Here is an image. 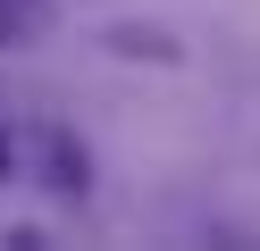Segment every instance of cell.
Here are the masks:
<instances>
[{
    "label": "cell",
    "mask_w": 260,
    "mask_h": 251,
    "mask_svg": "<svg viewBox=\"0 0 260 251\" xmlns=\"http://www.w3.org/2000/svg\"><path fill=\"white\" fill-rule=\"evenodd\" d=\"M51 25H59V9H51V0H0V50H25V42H42Z\"/></svg>",
    "instance_id": "2"
},
{
    "label": "cell",
    "mask_w": 260,
    "mask_h": 251,
    "mask_svg": "<svg viewBox=\"0 0 260 251\" xmlns=\"http://www.w3.org/2000/svg\"><path fill=\"white\" fill-rule=\"evenodd\" d=\"M109 50H118V59H159V67L185 59V50H176V33H159V25H109Z\"/></svg>",
    "instance_id": "3"
},
{
    "label": "cell",
    "mask_w": 260,
    "mask_h": 251,
    "mask_svg": "<svg viewBox=\"0 0 260 251\" xmlns=\"http://www.w3.org/2000/svg\"><path fill=\"white\" fill-rule=\"evenodd\" d=\"M9 167H17V142H9V126H0V184H9Z\"/></svg>",
    "instance_id": "4"
},
{
    "label": "cell",
    "mask_w": 260,
    "mask_h": 251,
    "mask_svg": "<svg viewBox=\"0 0 260 251\" xmlns=\"http://www.w3.org/2000/svg\"><path fill=\"white\" fill-rule=\"evenodd\" d=\"M42 167H51V193H68V201H84V193H92V151L76 142L68 126L42 134Z\"/></svg>",
    "instance_id": "1"
}]
</instances>
